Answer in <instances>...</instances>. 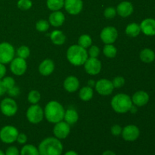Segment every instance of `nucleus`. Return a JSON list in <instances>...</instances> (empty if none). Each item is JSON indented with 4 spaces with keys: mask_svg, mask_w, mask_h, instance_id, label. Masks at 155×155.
I'll return each instance as SVG.
<instances>
[{
    "mask_svg": "<svg viewBox=\"0 0 155 155\" xmlns=\"http://www.w3.org/2000/svg\"><path fill=\"white\" fill-rule=\"evenodd\" d=\"M64 113V106L57 101H48L44 108V117L51 124H54L63 120Z\"/></svg>",
    "mask_w": 155,
    "mask_h": 155,
    "instance_id": "1",
    "label": "nucleus"
},
{
    "mask_svg": "<svg viewBox=\"0 0 155 155\" xmlns=\"http://www.w3.org/2000/svg\"><path fill=\"white\" fill-rule=\"evenodd\" d=\"M63 145L55 137H48L42 141L38 146L39 155H61Z\"/></svg>",
    "mask_w": 155,
    "mask_h": 155,
    "instance_id": "2",
    "label": "nucleus"
},
{
    "mask_svg": "<svg viewBox=\"0 0 155 155\" xmlns=\"http://www.w3.org/2000/svg\"><path fill=\"white\" fill-rule=\"evenodd\" d=\"M66 56L68 61L77 67L83 66L89 58L87 50L78 44L71 45L67 50Z\"/></svg>",
    "mask_w": 155,
    "mask_h": 155,
    "instance_id": "3",
    "label": "nucleus"
},
{
    "mask_svg": "<svg viewBox=\"0 0 155 155\" xmlns=\"http://www.w3.org/2000/svg\"><path fill=\"white\" fill-rule=\"evenodd\" d=\"M133 105L131 97L125 93L115 95L110 101L112 109L117 114H126L129 112Z\"/></svg>",
    "mask_w": 155,
    "mask_h": 155,
    "instance_id": "4",
    "label": "nucleus"
},
{
    "mask_svg": "<svg viewBox=\"0 0 155 155\" xmlns=\"http://www.w3.org/2000/svg\"><path fill=\"white\" fill-rule=\"evenodd\" d=\"M26 117L27 120L32 124H38L43 120L44 109L38 104H31L27 108L26 112Z\"/></svg>",
    "mask_w": 155,
    "mask_h": 155,
    "instance_id": "5",
    "label": "nucleus"
},
{
    "mask_svg": "<svg viewBox=\"0 0 155 155\" xmlns=\"http://www.w3.org/2000/svg\"><path fill=\"white\" fill-rule=\"evenodd\" d=\"M15 54L16 51L12 44L7 42L0 43V63L3 64H10L15 58Z\"/></svg>",
    "mask_w": 155,
    "mask_h": 155,
    "instance_id": "6",
    "label": "nucleus"
},
{
    "mask_svg": "<svg viewBox=\"0 0 155 155\" xmlns=\"http://www.w3.org/2000/svg\"><path fill=\"white\" fill-rule=\"evenodd\" d=\"M19 132L14 126L7 125L3 127L0 130V139L3 143L12 144L16 142Z\"/></svg>",
    "mask_w": 155,
    "mask_h": 155,
    "instance_id": "7",
    "label": "nucleus"
},
{
    "mask_svg": "<svg viewBox=\"0 0 155 155\" xmlns=\"http://www.w3.org/2000/svg\"><path fill=\"white\" fill-rule=\"evenodd\" d=\"M0 110L2 114L6 117L15 116L18 110V106L15 99L11 97L5 98L0 103Z\"/></svg>",
    "mask_w": 155,
    "mask_h": 155,
    "instance_id": "8",
    "label": "nucleus"
},
{
    "mask_svg": "<svg viewBox=\"0 0 155 155\" xmlns=\"http://www.w3.org/2000/svg\"><path fill=\"white\" fill-rule=\"evenodd\" d=\"M95 89L101 96H107L113 93L114 87L112 81L107 79H101L95 83Z\"/></svg>",
    "mask_w": 155,
    "mask_h": 155,
    "instance_id": "9",
    "label": "nucleus"
},
{
    "mask_svg": "<svg viewBox=\"0 0 155 155\" xmlns=\"http://www.w3.org/2000/svg\"><path fill=\"white\" fill-rule=\"evenodd\" d=\"M100 38L104 44H114L118 38V31L114 27L107 26L101 30Z\"/></svg>",
    "mask_w": 155,
    "mask_h": 155,
    "instance_id": "10",
    "label": "nucleus"
},
{
    "mask_svg": "<svg viewBox=\"0 0 155 155\" xmlns=\"http://www.w3.org/2000/svg\"><path fill=\"white\" fill-rule=\"evenodd\" d=\"M83 66L86 72L91 76L98 75L100 74L102 68L101 62L97 58L89 57Z\"/></svg>",
    "mask_w": 155,
    "mask_h": 155,
    "instance_id": "11",
    "label": "nucleus"
},
{
    "mask_svg": "<svg viewBox=\"0 0 155 155\" xmlns=\"http://www.w3.org/2000/svg\"><path fill=\"white\" fill-rule=\"evenodd\" d=\"M10 70L15 76H22L27 70V63L26 59L16 57L10 62Z\"/></svg>",
    "mask_w": 155,
    "mask_h": 155,
    "instance_id": "12",
    "label": "nucleus"
},
{
    "mask_svg": "<svg viewBox=\"0 0 155 155\" xmlns=\"http://www.w3.org/2000/svg\"><path fill=\"white\" fill-rule=\"evenodd\" d=\"M70 133H71V126L64 120L54 124L53 134L54 137L58 139L59 140L66 139L70 135Z\"/></svg>",
    "mask_w": 155,
    "mask_h": 155,
    "instance_id": "13",
    "label": "nucleus"
},
{
    "mask_svg": "<svg viewBox=\"0 0 155 155\" xmlns=\"http://www.w3.org/2000/svg\"><path fill=\"white\" fill-rule=\"evenodd\" d=\"M121 136L127 142H134L140 136V130L137 126L130 124L123 128Z\"/></svg>",
    "mask_w": 155,
    "mask_h": 155,
    "instance_id": "14",
    "label": "nucleus"
},
{
    "mask_svg": "<svg viewBox=\"0 0 155 155\" xmlns=\"http://www.w3.org/2000/svg\"><path fill=\"white\" fill-rule=\"evenodd\" d=\"M64 8L71 15H77L83 8V0H64Z\"/></svg>",
    "mask_w": 155,
    "mask_h": 155,
    "instance_id": "15",
    "label": "nucleus"
},
{
    "mask_svg": "<svg viewBox=\"0 0 155 155\" xmlns=\"http://www.w3.org/2000/svg\"><path fill=\"white\" fill-rule=\"evenodd\" d=\"M64 89L70 93L77 92L80 88V80L75 76H68L63 83Z\"/></svg>",
    "mask_w": 155,
    "mask_h": 155,
    "instance_id": "16",
    "label": "nucleus"
},
{
    "mask_svg": "<svg viewBox=\"0 0 155 155\" xmlns=\"http://www.w3.org/2000/svg\"><path fill=\"white\" fill-rule=\"evenodd\" d=\"M117 14L121 18H127L133 13L134 8L130 2L124 1L118 4L116 8Z\"/></svg>",
    "mask_w": 155,
    "mask_h": 155,
    "instance_id": "17",
    "label": "nucleus"
},
{
    "mask_svg": "<svg viewBox=\"0 0 155 155\" xmlns=\"http://www.w3.org/2000/svg\"><path fill=\"white\" fill-rule=\"evenodd\" d=\"M133 104L136 107H142L149 101V95L145 91H137L132 96Z\"/></svg>",
    "mask_w": 155,
    "mask_h": 155,
    "instance_id": "18",
    "label": "nucleus"
},
{
    "mask_svg": "<svg viewBox=\"0 0 155 155\" xmlns=\"http://www.w3.org/2000/svg\"><path fill=\"white\" fill-rule=\"evenodd\" d=\"M141 32L148 36H155V20L145 18L140 24Z\"/></svg>",
    "mask_w": 155,
    "mask_h": 155,
    "instance_id": "19",
    "label": "nucleus"
},
{
    "mask_svg": "<svg viewBox=\"0 0 155 155\" xmlns=\"http://www.w3.org/2000/svg\"><path fill=\"white\" fill-rule=\"evenodd\" d=\"M54 67H55L54 62L51 59L46 58L39 64L38 71L41 75L47 77V76L51 75L54 72Z\"/></svg>",
    "mask_w": 155,
    "mask_h": 155,
    "instance_id": "20",
    "label": "nucleus"
},
{
    "mask_svg": "<svg viewBox=\"0 0 155 155\" xmlns=\"http://www.w3.org/2000/svg\"><path fill=\"white\" fill-rule=\"evenodd\" d=\"M65 16L61 11H54L50 14L48 17V23L54 27H59L64 24Z\"/></svg>",
    "mask_w": 155,
    "mask_h": 155,
    "instance_id": "21",
    "label": "nucleus"
},
{
    "mask_svg": "<svg viewBox=\"0 0 155 155\" xmlns=\"http://www.w3.org/2000/svg\"><path fill=\"white\" fill-rule=\"evenodd\" d=\"M50 39L54 45H61L66 42V36L61 30H55L50 33Z\"/></svg>",
    "mask_w": 155,
    "mask_h": 155,
    "instance_id": "22",
    "label": "nucleus"
},
{
    "mask_svg": "<svg viewBox=\"0 0 155 155\" xmlns=\"http://www.w3.org/2000/svg\"><path fill=\"white\" fill-rule=\"evenodd\" d=\"M79 120L78 112L74 108H69L65 110L64 120L65 122L68 123L70 126H72L75 124Z\"/></svg>",
    "mask_w": 155,
    "mask_h": 155,
    "instance_id": "23",
    "label": "nucleus"
},
{
    "mask_svg": "<svg viewBox=\"0 0 155 155\" xmlns=\"http://www.w3.org/2000/svg\"><path fill=\"white\" fill-rule=\"evenodd\" d=\"M93 88L89 86H83L79 91V98L83 101H89L93 98Z\"/></svg>",
    "mask_w": 155,
    "mask_h": 155,
    "instance_id": "24",
    "label": "nucleus"
},
{
    "mask_svg": "<svg viewBox=\"0 0 155 155\" xmlns=\"http://www.w3.org/2000/svg\"><path fill=\"white\" fill-rule=\"evenodd\" d=\"M139 58L144 63H151L155 60V53L151 48H144L141 51L140 54H139Z\"/></svg>",
    "mask_w": 155,
    "mask_h": 155,
    "instance_id": "25",
    "label": "nucleus"
},
{
    "mask_svg": "<svg viewBox=\"0 0 155 155\" xmlns=\"http://www.w3.org/2000/svg\"><path fill=\"white\" fill-rule=\"evenodd\" d=\"M125 33L130 37H136L141 33L140 25L136 23H131L127 26L125 29Z\"/></svg>",
    "mask_w": 155,
    "mask_h": 155,
    "instance_id": "26",
    "label": "nucleus"
},
{
    "mask_svg": "<svg viewBox=\"0 0 155 155\" xmlns=\"http://www.w3.org/2000/svg\"><path fill=\"white\" fill-rule=\"evenodd\" d=\"M102 52L106 58H114L117 54V49L113 44H105L103 48Z\"/></svg>",
    "mask_w": 155,
    "mask_h": 155,
    "instance_id": "27",
    "label": "nucleus"
},
{
    "mask_svg": "<svg viewBox=\"0 0 155 155\" xmlns=\"http://www.w3.org/2000/svg\"><path fill=\"white\" fill-rule=\"evenodd\" d=\"M20 155H39V150L35 145L28 144L24 145L20 151Z\"/></svg>",
    "mask_w": 155,
    "mask_h": 155,
    "instance_id": "28",
    "label": "nucleus"
},
{
    "mask_svg": "<svg viewBox=\"0 0 155 155\" xmlns=\"http://www.w3.org/2000/svg\"><path fill=\"white\" fill-rule=\"evenodd\" d=\"M64 0H47L46 5L47 8L51 12L54 11H60L62 8H64Z\"/></svg>",
    "mask_w": 155,
    "mask_h": 155,
    "instance_id": "29",
    "label": "nucleus"
},
{
    "mask_svg": "<svg viewBox=\"0 0 155 155\" xmlns=\"http://www.w3.org/2000/svg\"><path fill=\"white\" fill-rule=\"evenodd\" d=\"M78 45L87 49L92 45V37L88 34L81 35L78 39Z\"/></svg>",
    "mask_w": 155,
    "mask_h": 155,
    "instance_id": "30",
    "label": "nucleus"
},
{
    "mask_svg": "<svg viewBox=\"0 0 155 155\" xmlns=\"http://www.w3.org/2000/svg\"><path fill=\"white\" fill-rule=\"evenodd\" d=\"M27 100L31 104H38L41 100L40 92L37 90L33 89L27 95Z\"/></svg>",
    "mask_w": 155,
    "mask_h": 155,
    "instance_id": "31",
    "label": "nucleus"
},
{
    "mask_svg": "<svg viewBox=\"0 0 155 155\" xmlns=\"http://www.w3.org/2000/svg\"><path fill=\"white\" fill-rule=\"evenodd\" d=\"M16 54L18 57L21 58L27 59L30 54V50L28 46L27 45H21L17 49Z\"/></svg>",
    "mask_w": 155,
    "mask_h": 155,
    "instance_id": "32",
    "label": "nucleus"
},
{
    "mask_svg": "<svg viewBox=\"0 0 155 155\" xmlns=\"http://www.w3.org/2000/svg\"><path fill=\"white\" fill-rule=\"evenodd\" d=\"M50 24L48 21L46 20H39L36 23V29L37 31L43 33V32H46L47 30L49 29Z\"/></svg>",
    "mask_w": 155,
    "mask_h": 155,
    "instance_id": "33",
    "label": "nucleus"
},
{
    "mask_svg": "<svg viewBox=\"0 0 155 155\" xmlns=\"http://www.w3.org/2000/svg\"><path fill=\"white\" fill-rule=\"evenodd\" d=\"M17 6L21 11H27L30 9L33 6V2L31 0H18L17 2Z\"/></svg>",
    "mask_w": 155,
    "mask_h": 155,
    "instance_id": "34",
    "label": "nucleus"
},
{
    "mask_svg": "<svg viewBox=\"0 0 155 155\" xmlns=\"http://www.w3.org/2000/svg\"><path fill=\"white\" fill-rule=\"evenodd\" d=\"M117 15V10L114 7H107L104 11V16L107 19H113Z\"/></svg>",
    "mask_w": 155,
    "mask_h": 155,
    "instance_id": "35",
    "label": "nucleus"
},
{
    "mask_svg": "<svg viewBox=\"0 0 155 155\" xmlns=\"http://www.w3.org/2000/svg\"><path fill=\"white\" fill-rule=\"evenodd\" d=\"M125 79L124 77H121V76H117V77H114V80H112V83H113V86L114 87V89H119V88L123 87L125 84Z\"/></svg>",
    "mask_w": 155,
    "mask_h": 155,
    "instance_id": "36",
    "label": "nucleus"
},
{
    "mask_svg": "<svg viewBox=\"0 0 155 155\" xmlns=\"http://www.w3.org/2000/svg\"><path fill=\"white\" fill-rule=\"evenodd\" d=\"M88 54L89 57L90 58H98L99 56L101 50H100L99 47L97 45H91L88 50Z\"/></svg>",
    "mask_w": 155,
    "mask_h": 155,
    "instance_id": "37",
    "label": "nucleus"
},
{
    "mask_svg": "<svg viewBox=\"0 0 155 155\" xmlns=\"http://www.w3.org/2000/svg\"><path fill=\"white\" fill-rule=\"evenodd\" d=\"M3 82V84L5 86L6 89H9L11 88L14 87L15 86V80L12 77H5L2 79Z\"/></svg>",
    "mask_w": 155,
    "mask_h": 155,
    "instance_id": "38",
    "label": "nucleus"
},
{
    "mask_svg": "<svg viewBox=\"0 0 155 155\" xmlns=\"http://www.w3.org/2000/svg\"><path fill=\"white\" fill-rule=\"evenodd\" d=\"M7 93L8 94V95L11 98H16L21 93V89H20V88L18 86H15L14 87L8 89Z\"/></svg>",
    "mask_w": 155,
    "mask_h": 155,
    "instance_id": "39",
    "label": "nucleus"
},
{
    "mask_svg": "<svg viewBox=\"0 0 155 155\" xmlns=\"http://www.w3.org/2000/svg\"><path fill=\"white\" fill-rule=\"evenodd\" d=\"M122 130L123 128L120 126L118 125V124H114V125L112 126L111 128H110V133H111V134L113 135V136H120V135H121Z\"/></svg>",
    "mask_w": 155,
    "mask_h": 155,
    "instance_id": "40",
    "label": "nucleus"
},
{
    "mask_svg": "<svg viewBox=\"0 0 155 155\" xmlns=\"http://www.w3.org/2000/svg\"><path fill=\"white\" fill-rule=\"evenodd\" d=\"M5 155H20V151L18 148L15 146H10L6 149Z\"/></svg>",
    "mask_w": 155,
    "mask_h": 155,
    "instance_id": "41",
    "label": "nucleus"
},
{
    "mask_svg": "<svg viewBox=\"0 0 155 155\" xmlns=\"http://www.w3.org/2000/svg\"><path fill=\"white\" fill-rule=\"evenodd\" d=\"M17 142L20 145H25L27 142V136L24 133H19L17 138Z\"/></svg>",
    "mask_w": 155,
    "mask_h": 155,
    "instance_id": "42",
    "label": "nucleus"
},
{
    "mask_svg": "<svg viewBox=\"0 0 155 155\" xmlns=\"http://www.w3.org/2000/svg\"><path fill=\"white\" fill-rule=\"evenodd\" d=\"M6 71H7V70H6L5 65L0 63V80H2L3 77H5Z\"/></svg>",
    "mask_w": 155,
    "mask_h": 155,
    "instance_id": "43",
    "label": "nucleus"
},
{
    "mask_svg": "<svg viewBox=\"0 0 155 155\" xmlns=\"http://www.w3.org/2000/svg\"><path fill=\"white\" fill-rule=\"evenodd\" d=\"M6 92H7V89H6L5 85L3 84L2 80H0V97L4 95Z\"/></svg>",
    "mask_w": 155,
    "mask_h": 155,
    "instance_id": "44",
    "label": "nucleus"
},
{
    "mask_svg": "<svg viewBox=\"0 0 155 155\" xmlns=\"http://www.w3.org/2000/svg\"><path fill=\"white\" fill-rule=\"evenodd\" d=\"M102 155H117L113 151H110V150H107V151H104L102 153Z\"/></svg>",
    "mask_w": 155,
    "mask_h": 155,
    "instance_id": "45",
    "label": "nucleus"
},
{
    "mask_svg": "<svg viewBox=\"0 0 155 155\" xmlns=\"http://www.w3.org/2000/svg\"><path fill=\"white\" fill-rule=\"evenodd\" d=\"M95 83H96V82L94 81L93 80H89V81H88V86H90V87H92V88H93V87H95Z\"/></svg>",
    "mask_w": 155,
    "mask_h": 155,
    "instance_id": "46",
    "label": "nucleus"
},
{
    "mask_svg": "<svg viewBox=\"0 0 155 155\" xmlns=\"http://www.w3.org/2000/svg\"><path fill=\"white\" fill-rule=\"evenodd\" d=\"M64 155H78V154H77L75 151H72V150H71V151H67V152L64 154Z\"/></svg>",
    "mask_w": 155,
    "mask_h": 155,
    "instance_id": "47",
    "label": "nucleus"
},
{
    "mask_svg": "<svg viewBox=\"0 0 155 155\" xmlns=\"http://www.w3.org/2000/svg\"><path fill=\"white\" fill-rule=\"evenodd\" d=\"M0 155H5V152H3L2 150H0Z\"/></svg>",
    "mask_w": 155,
    "mask_h": 155,
    "instance_id": "48",
    "label": "nucleus"
}]
</instances>
